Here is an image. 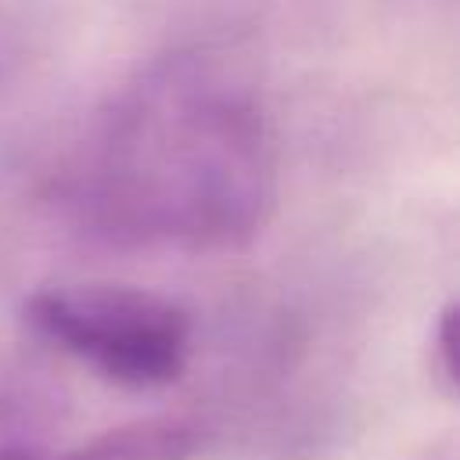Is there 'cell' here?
I'll return each mask as SVG.
<instances>
[{
    "mask_svg": "<svg viewBox=\"0 0 460 460\" xmlns=\"http://www.w3.org/2000/svg\"><path fill=\"white\" fill-rule=\"evenodd\" d=\"M58 201L115 248H244L277 205V140L255 72L208 43L151 58L75 140Z\"/></svg>",
    "mask_w": 460,
    "mask_h": 460,
    "instance_id": "obj_1",
    "label": "cell"
},
{
    "mask_svg": "<svg viewBox=\"0 0 460 460\" xmlns=\"http://www.w3.org/2000/svg\"><path fill=\"white\" fill-rule=\"evenodd\" d=\"M25 320L43 341L126 388L172 385L190 359V313L144 288H43L25 298Z\"/></svg>",
    "mask_w": 460,
    "mask_h": 460,
    "instance_id": "obj_2",
    "label": "cell"
},
{
    "mask_svg": "<svg viewBox=\"0 0 460 460\" xmlns=\"http://www.w3.org/2000/svg\"><path fill=\"white\" fill-rule=\"evenodd\" d=\"M198 428L172 417H144L108 428L58 460H194Z\"/></svg>",
    "mask_w": 460,
    "mask_h": 460,
    "instance_id": "obj_3",
    "label": "cell"
},
{
    "mask_svg": "<svg viewBox=\"0 0 460 460\" xmlns=\"http://www.w3.org/2000/svg\"><path fill=\"white\" fill-rule=\"evenodd\" d=\"M428 374L435 388L453 399L456 395V305H442L428 334Z\"/></svg>",
    "mask_w": 460,
    "mask_h": 460,
    "instance_id": "obj_4",
    "label": "cell"
},
{
    "mask_svg": "<svg viewBox=\"0 0 460 460\" xmlns=\"http://www.w3.org/2000/svg\"><path fill=\"white\" fill-rule=\"evenodd\" d=\"M0 460H54L22 438H0Z\"/></svg>",
    "mask_w": 460,
    "mask_h": 460,
    "instance_id": "obj_5",
    "label": "cell"
}]
</instances>
